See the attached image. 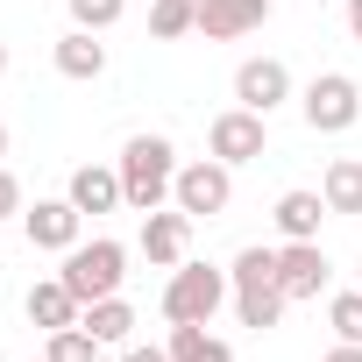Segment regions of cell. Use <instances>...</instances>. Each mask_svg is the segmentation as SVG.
<instances>
[{"label": "cell", "mask_w": 362, "mask_h": 362, "mask_svg": "<svg viewBox=\"0 0 362 362\" xmlns=\"http://www.w3.org/2000/svg\"><path fill=\"white\" fill-rule=\"evenodd\" d=\"M114 170H121L128 206L135 214H156L170 199V185H177V149H170V135H128V149H121Z\"/></svg>", "instance_id": "obj_1"}, {"label": "cell", "mask_w": 362, "mask_h": 362, "mask_svg": "<svg viewBox=\"0 0 362 362\" xmlns=\"http://www.w3.org/2000/svg\"><path fill=\"white\" fill-rule=\"evenodd\" d=\"M228 284H235V313H242V327H256V334H270L277 320H284V284H277V249H242L235 256V270H228Z\"/></svg>", "instance_id": "obj_2"}, {"label": "cell", "mask_w": 362, "mask_h": 362, "mask_svg": "<svg viewBox=\"0 0 362 362\" xmlns=\"http://www.w3.org/2000/svg\"><path fill=\"white\" fill-rule=\"evenodd\" d=\"M228 291H235L228 270H214V263H177L170 284H163V320H170V327H206Z\"/></svg>", "instance_id": "obj_3"}, {"label": "cell", "mask_w": 362, "mask_h": 362, "mask_svg": "<svg viewBox=\"0 0 362 362\" xmlns=\"http://www.w3.org/2000/svg\"><path fill=\"white\" fill-rule=\"evenodd\" d=\"M121 263H128V249L100 235V242H78V249H64V270H57V277L78 291V305H93V298H114V291H121V277H128Z\"/></svg>", "instance_id": "obj_4"}, {"label": "cell", "mask_w": 362, "mask_h": 362, "mask_svg": "<svg viewBox=\"0 0 362 362\" xmlns=\"http://www.w3.org/2000/svg\"><path fill=\"white\" fill-rule=\"evenodd\" d=\"M170 199L185 206L192 221H214V214H228V199H235V177H228V163H221V156L177 163V185H170Z\"/></svg>", "instance_id": "obj_5"}, {"label": "cell", "mask_w": 362, "mask_h": 362, "mask_svg": "<svg viewBox=\"0 0 362 362\" xmlns=\"http://www.w3.org/2000/svg\"><path fill=\"white\" fill-rule=\"evenodd\" d=\"M355 114H362V93L348 71H320L305 86V128L313 135H341V128H355Z\"/></svg>", "instance_id": "obj_6"}, {"label": "cell", "mask_w": 362, "mask_h": 362, "mask_svg": "<svg viewBox=\"0 0 362 362\" xmlns=\"http://www.w3.org/2000/svg\"><path fill=\"white\" fill-rule=\"evenodd\" d=\"M263 121L270 114H256V107H228V114H214V128H206V142H214V156L235 170V163H256L263 156Z\"/></svg>", "instance_id": "obj_7"}, {"label": "cell", "mask_w": 362, "mask_h": 362, "mask_svg": "<svg viewBox=\"0 0 362 362\" xmlns=\"http://www.w3.org/2000/svg\"><path fill=\"white\" fill-rule=\"evenodd\" d=\"M185 249H192V214H185V206L142 214V256H149L156 270H177V263H185Z\"/></svg>", "instance_id": "obj_8"}, {"label": "cell", "mask_w": 362, "mask_h": 362, "mask_svg": "<svg viewBox=\"0 0 362 362\" xmlns=\"http://www.w3.org/2000/svg\"><path fill=\"white\" fill-rule=\"evenodd\" d=\"M327 249L320 242H284L277 249V284H284V298H320L327 291Z\"/></svg>", "instance_id": "obj_9"}, {"label": "cell", "mask_w": 362, "mask_h": 362, "mask_svg": "<svg viewBox=\"0 0 362 362\" xmlns=\"http://www.w3.org/2000/svg\"><path fill=\"white\" fill-rule=\"evenodd\" d=\"M78 221H86V214H78L71 199H36V206L22 214L29 249H57V256H64V249H78Z\"/></svg>", "instance_id": "obj_10"}, {"label": "cell", "mask_w": 362, "mask_h": 362, "mask_svg": "<svg viewBox=\"0 0 362 362\" xmlns=\"http://www.w3.org/2000/svg\"><path fill=\"white\" fill-rule=\"evenodd\" d=\"M235 100H242V107H256V114H270V107H284V100H291V71H284L277 57H249V64L235 71Z\"/></svg>", "instance_id": "obj_11"}, {"label": "cell", "mask_w": 362, "mask_h": 362, "mask_svg": "<svg viewBox=\"0 0 362 362\" xmlns=\"http://www.w3.org/2000/svg\"><path fill=\"white\" fill-rule=\"evenodd\" d=\"M270 22V0H199V36L228 43V36H249Z\"/></svg>", "instance_id": "obj_12"}, {"label": "cell", "mask_w": 362, "mask_h": 362, "mask_svg": "<svg viewBox=\"0 0 362 362\" xmlns=\"http://www.w3.org/2000/svg\"><path fill=\"white\" fill-rule=\"evenodd\" d=\"M22 305H29V327H43V334H57V327H78V313H86V305H78V291H71L64 277H43V284H29V298H22Z\"/></svg>", "instance_id": "obj_13"}, {"label": "cell", "mask_w": 362, "mask_h": 362, "mask_svg": "<svg viewBox=\"0 0 362 362\" xmlns=\"http://www.w3.org/2000/svg\"><path fill=\"white\" fill-rule=\"evenodd\" d=\"M64 199H71L78 214H114V206H128V192H121V170H107V163H78Z\"/></svg>", "instance_id": "obj_14"}, {"label": "cell", "mask_w": 362, "mask_h": 362, "mask_svg": "<svg viewBox=\"0 0 362 362\" xmlns=\"http://www.w3.org/2000/svg\"><path fill=\"white\" fill-rule=\"evenodd\" d=\"M320 221H327V199L320 192H284L277 199V235L284 242H320Z\"/></svg>", "instance_id": "obj_15"}, {"label": "cell", "mask_w": 362, "mask_h": 362, "mask_svg": "<svg viewBox=\"0 0 362 362\" xmlns=\"http://www.w3.org/2000/svg\"><path fill=\"white\" fill-rule=\"evenodd\" d=\"M78 327H86L100 348H121V341H128V327H135V305H128L121 291H114V298H93V305L78 313Z\"/></svg>", "instance_id": "obj_16"}, {"label": "cell", "mask_w": 362, "mask_h": 362, "mask_svg": "<svg viewBox=\"0 0 362 362\" xmlns=\"http://www.w3.org/2000/svg\"><path fill=\"white\" fill-rule=\"evenodd\" d=\"M320 199H327V214H362V156H334L327 163Z\"/></svg>", "instance_id": "obj_17"}, {"label": "cell", "mask_w": 362, "mask_h": 362, "mask_svg": "<svg viewBox=\"0 0 362 362\" xmlns=\"http://www.w3.org/2000/svg\"><path fill=\"white\" fill-rule=\"evenodd\" d=\"M57 71H64V78H100V71H107V43H100L93 29L57 36Z\"/></svg>", "instance_id": "obj_18"}, {"label": "cell", "mask_w": 362, "mask_h": 362, "mask_svg": "<svg viewBox=\"0 0 362 362\" xmlns=\"http://www.w3.org/2000/svg\"><path fill=\"white\" fill-rule=\"evenodd\" d=\"M170 362H235V348L228 341H214L206 327H170Z\"/></svg>", "instance_id": "obj_19"}, {"label": "cell", "mask_w": 362, "mask_h": 362, "mask_svg": "<svg viewBox=\"0 0 362 362\" xmlns=\"http://www.w3.org/2000/svg\"><path fill=\"white\" fill-rule=\"evenodd\" d=\"M192 29H199V0H156L149 8V36H163V43L192 36Z\"/></svg>", "instance_id": "obj_20"}, {"label": "cell", "mask_w": 362, "mask_h": 362, "mask_svg": "<svg viewBox=\"0 0 362 362\" xmlns=\"http://www.w3.org/2000/svg\"><path fill=\"white\" fill-rule=\"evenodd\" d=\"M93 355H100V341H93L86 327H57L50 348H43V362H93Z\"/></svg>", "instance_id": "obj_21"}, {"label": "cell", "mask_w": 362, "mask_h": 362, "mask_svg": "<svg viewBox=\"0 0 362 362\" xmlns=\"http://www.w3.org/2000/svg\"><path fill=\"white\" fill-rule=\"evenodd\" d=\"M121 15H128V0H71V29H93V36L114 29Z\"/></svg>", "instance_id": "obj_22"}, {"label": "cell", "mask_w": 362, "mask_h": 362, "mask_svg": "<svg viewBox=\"0 0 362 362\" xmlns=\"http://www.w3.org/2000/svg\"><path fill=\"white\" fill-rule=\"evenodd\" d=\"M327 320H334V334H341V341H355V348H362V284H355V291H341V298L327 305Z\"/></svg>", "instance_id": "obj_23"}, {"label": "cell", "mask_w": 362, "mask_h": 362, "mask_svg": "<svg viewBox=\"0 0 362 362\" xmlns=\"http://www.w3.org/2000/svg\"><path fill=\"white\" fill-rule=\"evenodd\" d=\"M8 214H22V185H15V170L0 163V221H8Z\"/></svg>", "instance_id": "obj_24"}, {"label": "cell", "mask_w": 362, "mask_h": 362, "mask_svg": "<svg viewBox=\"0 0 362 362\" xmlns=\"http://www.w3.org/2000/svg\"><path fill=\"white\" fill-rule=\"evenodd\" d=\"M121 362H170V348H121Z\"/></svg>", "instance_id": "obj_25"}, {"label": "cell", "mask_w": 362, "mask_h": 362, "mask_svg": "<svg viewBox=\"0 0 362 362\" xmlns=\"http://www.w3.org/2000/svg\"><path fill=\"white\" fill-rule=\"evenodd\" d=\"M320 362H362V348H355V341H341V348H327Z\"/></svg>", "instance_id": "obj_26"}, {"label": "cell", "mask_w": 362, "mask_h": 362, "mask_svg": "<svg viewBox=\"0 0 362 362\" xmlns=\"http://www.w3.org/2000/svg\"><path fill=\"white\" fill-rule=\"evenodd\" d=\"M348 29H355V43H362V0H348Z\"/></svg>", "instance_id": "obj_27"}, {"label": "cell", "mask_w": 362, "mask_h": 362, "mask_svg": "<svg viewBox=\"0 0 362 362\" xmlns=\"http://www.w3.org/2000/svg\"><path fill=\"white\" fill-rule=\"evenodd\" d=\"M0 78H8V43H0Z\"/></svg>", "instance_id": "obj_28"}, {"label": "cell", "mask_w": 362, "mask_h": 362, "mask_svg": "<svg viewBox=\"0 0 362 362\" xmlns=\"http://www.w3.org/2000/svg\"><path fill=\"white\" fill-rule=\"evenodd\" d=\"M0 156H8V121H0Z\"/></svg>", "instance_id": "obj_29"}, {"label": "cell", "mask_w": 362, "mask_h": 362, "mask_svg": "<svg viewBox=\"0 0 362 362\" xmlns=\"http://www.w3.org/2000/svg\"><path fill=\"white\" fill-rule=\"evenodd\" d=\"M355 277H362V270H355Z\"/></svg>", "instance_id": "obj_30"}]
</instances>
